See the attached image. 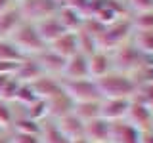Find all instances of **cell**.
<instances>
[{"label": "cell", "mask_w": 153, "mask_h": 143, "mask_svg": "<svg viewBox=\"0 0 153 143\" xmlns=\"http://www.w3.org/2000/svg\"><path fill=\"white\" fill-rule=\"evenodd\" d=\"M111 141L115 143H142V132L130 122H113Z\"/></svg>", "instance_id": "15"}, {"label": "cell", "mask_w": 153, "mask_h": 143, "mask_svg": "<svg viewBox=\"0 0 153 143\" xmlns=\"http://www.w3.org/2000/svg\"><path fill=\"white\" fill-rule=\"evenodd\" d=\"M56 124H57V128H59V130L69 137V139L84 137V122L80 120L75 113L67 114V116H63V118H59Z\"/></svg>", "instance_id": "21"}, {"label": "cell", "mask_w": 153, "mask_h": 143, "mask_svg": "<svg viewBox=\"0 0 153 143\" xmlns=\"http://www.w3.org/2000/svg\"><path fill=\"white\" fill-rule=\"evenodd\" d=\"M17 8L25 21L36 23L40 19L56 15L57 10H59V4L56 0H21Z\"/></svg>", "instance_id": "5"}, {"label": "cell", "mask_w": 153, "mask_h": 143, "mask_svg": "<svg viewBox=\"0 0 153 143\" xmlns=\"http://www.w3.org/2000/svg\"><path fill=\"white\" fill-rule=\"evenodd\" d=\"M31 86H33V90H35V94L38 95V99H44V101H48V99L56 97V95H59L63 92L61 80H57L50 74H42L40 78H36L35 82H31Z\"/></svg>", "instance_id": "13"}, {"label": "cell", "mask_w": 153, "mask_h": 143, "mask_svg": "<svg viewBox=\"0 0 153 143\" xmlns=\"http://www.w3.org/2000/svg\"><path fill=\"white\" fill-rule=\"evenodd\" d=\"M17 69V63H10V61H0V74H13Z\"/></svg>", "instance_id": "38"}, {"label": "cell", "mask_w": 153, "mask_h": 143, "mask_svg": "<svg viewBox=\"0 0 153 143\" xmlns=\"http://www.w3.org/2000/svg\"><path fill=\"white\" fill-rule=\"evenodd\" d=\"M46 103H48V116H54L57 120L67 116V114H71V113H75V105H76L65 92H61L59 95L48 99Z\"/></svg>", "instance_id": "16"}, {"label": "cell", "mask_w": 153, "mask_h": 143, "mask_svg": "<svg viewBox=\"0 0 153 143\" xmlns=\"http://www.w3.org/2000/svg\"><path fill=\"white\" fill-rule=\"evenodd\" d=\"M67 80H80V78H90L88 74V57L80 52H76L75 55H71L65 61V69L63 73Z\"/></svg>", "instance_id": "12"}, {"label": "cell", "mask_w": 153, "mask_h": 143, "mask_svg": "<svg viewBox=\"0 0 153 143\" xmlns=\"http://www.w3.org/2000/svg\"><path fill=\"white\" fill-rule=\"evenodd\" d=\"M63 92L73 99L75 103H86V101H102V94L98 90V84L92 78H80V80H61Z\"/></svg>", "instance_id": "4"}, {"label": "cell", "mask_w": 153, "mask_h": 143, "mask_svg": "<svg viewBox=\"0 0 153 143\" xmlns=\"http://www.w3.org/2000/svg\"><path fill=\"white\" fill-rule=\"evenodd\" d=\"M52 52L57 55H61L63 59H69L71 55H75L76 52H79V44H76V32H63L57 40H54L50 46Z\"/></svg>", "instance_id": "17"}, {"label": "cell", "mask_w": 153, "mask_h": 143, "mask_svg": "<svg viewBox=\"0 0 153 143\" xmlns=\"http://www.w3.org/2000/svg\"><path fill=\"white\" fill-rule=\"evenodd\" d=\"M12 122H13V113L10 109V105L6 101H0V126L8 128L12 126Z\"/></svg>", "instance_id": "33"}, {"label": "cell", "mask_w": 153, "mask_h": 143, "mask_svg": "<svg viewBox=\"0 0 153 143\" xmlns=\"http://www.w3.org/2000/svg\"><path fill=\"white\" fill-rule=\"evenodd\" d=\"M132 31H134V27H132V19L130 17L117 19L115 23H111V25L105 27L103 35L98 38V48L102 52H105V50H117L119 46L124 44V40L130 36Z\"/></svg>", "instance_id": "3"}, {"label": "cell", "mask_w": 153, "mask_h": 143, "mask_svg": "<svg viewBox=\"0 0 153 143\" xmlns=\"http://www.w3.org/2000/svg\"><path fill=\"white\" fill-rule=\"evenodd\" d=\"M42 74H46V73H44V69H42L40 63H38V61H36L33 55H27L25 59L19 61L16 73H13V76H16L19 82H25V84L35 82V80H36V78H40Z\"/></svg>", "instance_id": "10"}, {"label": "cell", "mask_w": 153, "mask_h": 143, "mask_svg": "<svg viewBox=\"0 0 153 143\" xmlns=\"http://www.w3.org/2000/svg\"><path fill=\"white\" fill-rule=\"evenodd\" d=\"M25 116H29L31 120L42 122L48 116V103L44 101V99H36L35 103H31L27 107V114H25Z\"/></svg>", "instance_id": "29"}, {"label": "cell", "mask_w": 153, "mask_h": 143, "mask_svg": "<svg viewBox=\"0 0 153 143\" xmlns=\"http://www.w3.org/2000/svg\"><path fill=\"white\" fill-rule=\"evenodd\" d=\"M35 27H36V31H38V35H40L42 38V42H44L46 46H50L54 40H57L65 31V27L59 23V19H57L56 15H52V17H46V19H40V21H36L35 23Z\"/></svg>", "instance_id": "11"}, {"label": "cell", "mask_w": 153, "mask_h": 143, "mask_svg": "<svg viewBox=\"0 0 153 143\" xmlns=\"http://www.w3.org/2000/svg\"><path fill=\"white\" fill-rule=\"evenodd\" d=\"M132 27L136 31H153V12H143L138 13L132 19Z\"/></svg>", "instance_id": "31"}, {"label": "cell", "mask_w": 153, "mask_h": 143, "mask_svg": "<svg viewBox=\"0 0 153 143\" xmlns=\"http://www.w3.org/2000/svg\"><path fill=\"white\" fill-rule=\"evenodd\" d=\"M13 128L16 132H23V133H35V136H40L42 132V124L36 122V120H31L29 116H23V118H17L13 120Z\"/></svg>", "instance_id": "27"}, {"label": "cell", "mask_w": 153, "mask_h": 143, "mask_svg": "<svg viewBox=\"0 0 153 143\" xmlns=\"http://www.w3.org/2000/svg\"><path fill=\"white\" fill-rule=\"evenodd\" d=\"M10 137H12V143H42L40 141V136H35V133L13 132Z\"/></svg>", "instance_id": "34"}, {"label": "cell", "mask_w": 153, "mask_h": 143, "mask_svg": "<svg viewBox=\"0 0 153 143\" xmlns=\"http://www.w3.org/2000/svg\"><path fill=\"white\" fill-rule=\"evenodd\" d=\"M19 80L16 78V76H12V78L8 80V84L4 86V90H2V94H0V101H13V97H16V94H17V88H19Z\"/></svg>", "instance_id": "32"}, {"label": "cell", "mask_w": 153, "mask_h": 143, "mask_svg": "<svg viewBox=\"0 0 153 143\" xmlns=\"http://www.w3.org/2000/svg\"><path fill=\"white\" fill-rule=\"evenodd\" d=\"M71 143H90L86 137H76V139H71Z\"/></svg>", "instance_id": "42"}, {"label": "cell", "mask_w": 153, "mask_h": 143, "mask_svg": "<svg viewBox=\"0 0 153 143\" xmlns=\"http://www.w3.org/2000/svg\"><path fill=\"white\" fill-rule=\"evenodd\" d=\"M142 143H153V130L142 132Z\"/></svg>", "instance_id": "39"}, {"label": "cell", "mask_w": 153, "mask_h": 143, "mask_svg": "<svg viewBox=\"0 0 153 143\" xmlns=\"http://www.w3.org/2000/svg\"><path fill=\"white\" fill-rule=\"evenodd\" d=\"M136 46L143 54L153 55V31H136Z\"/></svg>", "instance_id": "30"}, {"label": "cell", "mask_w": 153, "mask_h": 143, "mask_svg": "<svg viewBox=\"0 0 153 143\" xmlns=\"http://www.w3.org/2000/svg\"><path fill=\"white\" fill-rule=\"evenodd\" d=\"M33 57L40 63V67L44 69V73H63V69H65V61L67 59H63L61 55L54 54L50 48H46L44 52H40V54H36Z\"/></svg>", "instance_id": "20"}, {"label": "cell", "mask_w": 153, "mask_h": 143, "mask_svg": "<svg viewBox=\"0 0 153 143\" xmlns=\"http://www.w3.org/2000/svg\"><path fill=\"white\" fill-rule=\"evenodd\" d=\"M36 99H38V95L35 94L33 86H31V84L21 82V84H19V88H17V94H16V97H13V101L23 103L25 107H29V105H31V103H35Z\"/></svg>", "instance_id": "28"}, {"label": "cell", "mask_w": 153, "mask_h": 143, "mask_svg": "<svg viewBox=\"0 0 153 143\" xmlns=\"http://www.w3.org/2000/svg\"><path fill=\"white\" fill-rule=\"evenodd\" d=\"M76 44H79V52L84 54L86 57L100 50V48H98V40H96L92 35H88L86 31H82V29L76 31Z\"/></svg>", "instance_id": "25"}, {"label": "cell", "mask_w": 153, "mask_h": 143, "mask_svg": "<svg viewBox=\"0 0 153 143\" xmlns=\"http://www.w3.org/2000/svg\"><path fill=\"white\" fill-rule=\"evenodd\" d=\"M111 130L113 122H107L102 116L84 122V137L90 143H111Z\"/></svg>", "instance_id": "7"}, {"label": "cell", "mask_w": 153, "mask_h": 143, "mask_svg": "<svg viewBox=\"0 0 153 143\" xmlns=\"http://www.w3.org/2000/svg\"><path fill=\"white\" fill-rule=\"evenodd\" d=\"M128 107H130V99H102V113L100 116L105 118L107 122H121L128 114Z\"/></svg>", "instance_id": "9"}, {"label": "cell", "mask_w": 153, "mask_h": 143, "mask_svg": "<svg viewBox=\"0 0 153 143\" xmlns=\"http://www.w3.org/2000/svg\"><path fill=\"white\" fill-rule=\"evenodd\" d=\"M0 143H12V137L8 133H4V136H0Z\"/></svg>", "instance_id": "41"}, {"label": "cell", "mask_w": 153, "mask_h": 143, "mask_svg": "<svg viewBox=\"0 0 153 143\" xmlns=\"http://www.w3.org/2000/svg\"><path fill=\"white\" fill-rule=\"evenodd\" d=\"M132 80L136 82L138 88H142V86H147V84H153V55H149V59H147L146 63L134 71Z\"/></svg>", "instance_id": "24"}, {"label": "cell", "mask_w": 153, "mask_h": 143, "mask_svg": "<svg viewBox=\"0 0 153 143\" xmlns=\"http://www.w3.org/2000/svg\"><path fill=\"white\" fill-rule=\"evenodd\" d=\"M8 40L12 42L23 55H36V54H40V52H44L48 48L44 42H42L35 23H31V21H23L21 25L13 31V35L10 36Z\"/></svg>", "instance_id": "2"}, {"label": "cell", "mask_w": 153, "mask_h": 143, "mask_svg": "<svg viewBox=\"0 0 153 143\" xmlns=\"http://www.w3.org/2000/svg\"><path fill=\"white\" fill-rule=\"evenodd\" d=\"M138 94H140V101L143 105H147V107L153 111V84H147V86L138 88Z\"/></svg>", "instance_id": "35"}, {"label": "cell", "mask_w": 153, "mask_h": 143, "mask_svg": "<svg viewBox=\"0 0 153 143\" xmlns=\"http://www.w3.org/2000/svg\"><path fill=\"white\" fill-rule=\"evenodd\" d=\"M40 141H42V143H71V139L59 130V128H57L56 122H46V124H42Z\"/></svg>", "instance_id": "22"}, {"label": "cell", "mask_w": 153, "mask_h": 143, "mask_svg": "<svg viewBox=\"0 0 153 143\" xmlns=\"http://www.w3.org/2000/svg\"><path fill=\"white\" fill-rule=\"evenodd\" d=\"M56 17L59 19V23L65 27V31L69 32H76L82 29V23H84V13L76 8H59L56 13Z\"/></svg>", "instance_id": "18"}, {"label": "cell", "mask_w": 153, "mask_h": 143, "mask_svg": "<svg viewBox=\"0 0 153 143\" xmlns=\"http://www.w3.org/2000/svg\"><path fill=\"white\" fill-rule=\"evenodd\" d=\"M10 4H12V0H0V12L8 10V8H10Z\"/></svg>", "instance_id": "40"}, {"label": "cell", "mask_w": 153, "mask_h": 143, "mask_svg": "<svg viewBox=\"0 0 153 143\" xmlns=\"http://www.w3.org/2000/svg\"><path fill=\"white\" fill-rule=\"evenodd\" d=\"M17 2H21V0H17Z\"/></svg>", "instance_id": "44"}, {"label": "cell", "mask_w": 153, "mask_h": 143, "mask_svg": "<svg viewBox=\"0 0 153 143\" xmlns=\"http://www.w3.org/2000/svg\"><path fill=\"white\" fill-rule=\"evenodd\" d=\"M109 69H111V59H109V55L105 52L98 50L92 55H88V74L92 80L105 76L109 73Z\"/></svg>", "instance_id": "19"}, {"label": "cell", "mask_w": 153, "mask_h": 143, "mask_svg": "<svg viewBox=\"0 0 153 143\" xmlns=\"http://www.w3.org/2000/svg\"><path fill=\"white\" fill-rule=\"evenodd\" d=\"M128 6L134 8L138 13L153 12V0H128Z\"/></svg>", "instance_id": "36"}, {"label": "cell", "mask_w": 153, "mask_h": 143, "mask_svg": "<svg viewBox=\"0 0 153 143\" xmlns=\"http://www.w3.org/2000/svg\"><path fill=\"white\" fill-rule=\"evenodd\" d=\"M56 2L59 4V8H76L82 12L86 4H88V0H56Z\"/></svg>", "instance_id": "37"}, {"label": "cell", "mask_w": 153, "mask_h": 143, "mask_svg": "<svg viewBox=\"0 0 153 143\" xmlns=\"http://www.w3.org/2000/svg\"><path fill=\"white\" fill-rule=\"evenodd\" d=\"M98 90L102 94V99H132L138 94V86L132 80V76H128L126 73H107L105 76L96 80Z\"/></svg>", "instance_id": "1"}, {"label": "cell", "mask_w": 153, "mask_h": 143, "mask_svg": "<svg viewBox=\"0 0 153 143\" xmlns=\"http://www.w3.org/2000/svg\"><path fill=\"white\" fill-rule=\"evenodd\" d=\"M27 55H23L12 42L8 40H0V61H10V63H19L21 59H25Z\"/></svg>", "instance_id": "26"}, {"label": "cell", "mask_w": 153, "mask_h": 143, "mask_svg": "<svg viewBox=\"0 0 153 143\" xmlns=\"http://www.w3.org/2000/svg\"><path fill=\"white\" fill-rule=\"evenodd\" d=\"M149 59V55L143 54L136 44H123L115 50V67L117 73H124V71H136L138 67H142L146 61Z\"/></svg>", "instance_id": "6"}, {"label": "cell", "mask_w": 153, "mask_h": 143, "mask_svg": "<svg viewBox=\"0 0 153 143\" xmlns=\"http://www.w3.org/2000/svg\"><path fill=\"white\" fill-rule=\"evenodd\" d=\"M25 21L21 15V12H19V8H12L10 6L8 10H4V12H0V40H6L13 35V31L21 25V23Z\"/></svg>", "instance_id": "14"}, {"label": "cell", "mask_w": 153, "mask_h": 143, "mask_svg": "<svg viewBox=\"0 0 153 143\" xmlns=\"http://www.w3.org/2000/svg\"><path fill=\"white\" fill-rule=\"evenodd\" d=\"M102 113V101H86V103H76L75 105V114L82 122L94 120Z\"/></svg>", "instance_id": "23"}, {"label": "cell", "mask_w": 153, "mask_h": 143, "mask_svg": "<svg viewBox=\"0 0 153 143\" xmlns=\"http://www.w3.org/2000/svg\"><path fill=\"white\" fill-rule=\"evenodd\" d=\"M0 136H4V128L2 126H0Z\"/></svg>", "instance_id": "43"}, {"label": "cell", "mask_w": 153, "mask_h": 143, "mask_svg": "<svg viewBox=\"0 0 153 143\" xmlns=\"http://www.w3.org/2000/svg\"><path fill=\"white\" fill-rule=\"evenodd\" d=\"M128 120H130L132 126H136L140 132L151 130V124H153V111L147 105H143L140 99L132 101L130 99V107H128Z\"/></svg>", "instance_id": "8"}]
</instances>
